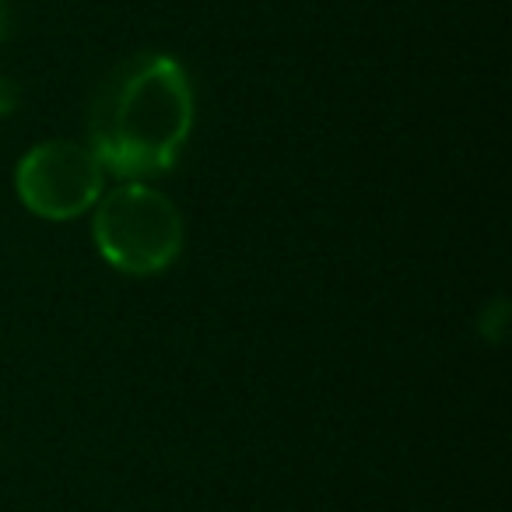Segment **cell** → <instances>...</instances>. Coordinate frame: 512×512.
<instances>
[{
  "instance_id": "cell-1",
  "label": "cell",
  "mask_w": 512,
  "mask_h": 512,
  "mask_svg": "<svg viewBox=\"0 0 512 512\" xmlns=\"http://www.w3.org/2000/svg\"><path fill=\"white\" fill-rule=\"evenodd\" d=\"M193 81L169 53H137L106 74L88 113V148L127 179L165 176L193 134Z\"/></svg>"
},
{
  "instance_id": "cell-2",
  "label": "cell",
  "mask_w": 512,
  "mask_h": 512,
  "mask_svg": "<svg viewBox=\"0 0 512 512\" xmlns=\"http://www.w3.org/2000/svg\"><path fill=\"white\" fill-rule=\"evenodd\" d=\"M92 211L95 249L113 271L127 278H155L183 253V214L151 183L127 179L116 190L102 193Z\"/></svg>"
},
{
  "instance_id": "cell-5",
  "label": "cell",
  "mask_w": 512,
  "mask_h": 512,
  "mask_svg": "<svg viewBox=\"0 0 512 512\" xmlns=\"http://www.w3.org/2000/svg\"><path fill=\"white\" fill-rule=\"evenodd\" d=\"M11 25H15V18H11V4L8 0H0V43L11 36Z\"/></svg>"
},
{
  "instance_id": "cell-3",
  "label": "cell",
  "mask_w": 512,
  "mask_h": 512,
  "mask_svg": "<svg viewBox=\"0 0 512 512\" xmlns=\"http://www.w3.org/2000/svg\"><path fill=\"white\" fill-rule=\"evenodd\" d=\"M15 190L36 218L74 221L92 211L106 193V169L88 144L43 141L18 162Z\"/></svg>"
},
{
  "instance_id": "cell-4",
  "label": "cell",
  "mask_w": 512,
  "mask_h": 512,
  "mask_svg": "<svg viewBox=\"0 0 512 512\" xmlns=\"http://www.w3.org/2000/svg\"><path fill=\"white\" fill-rule=\"evenodd\" d=\"M15 106H18V88L11 85V81L0 78V116L15 113Z\"/></svg>"
}]
</instances>
